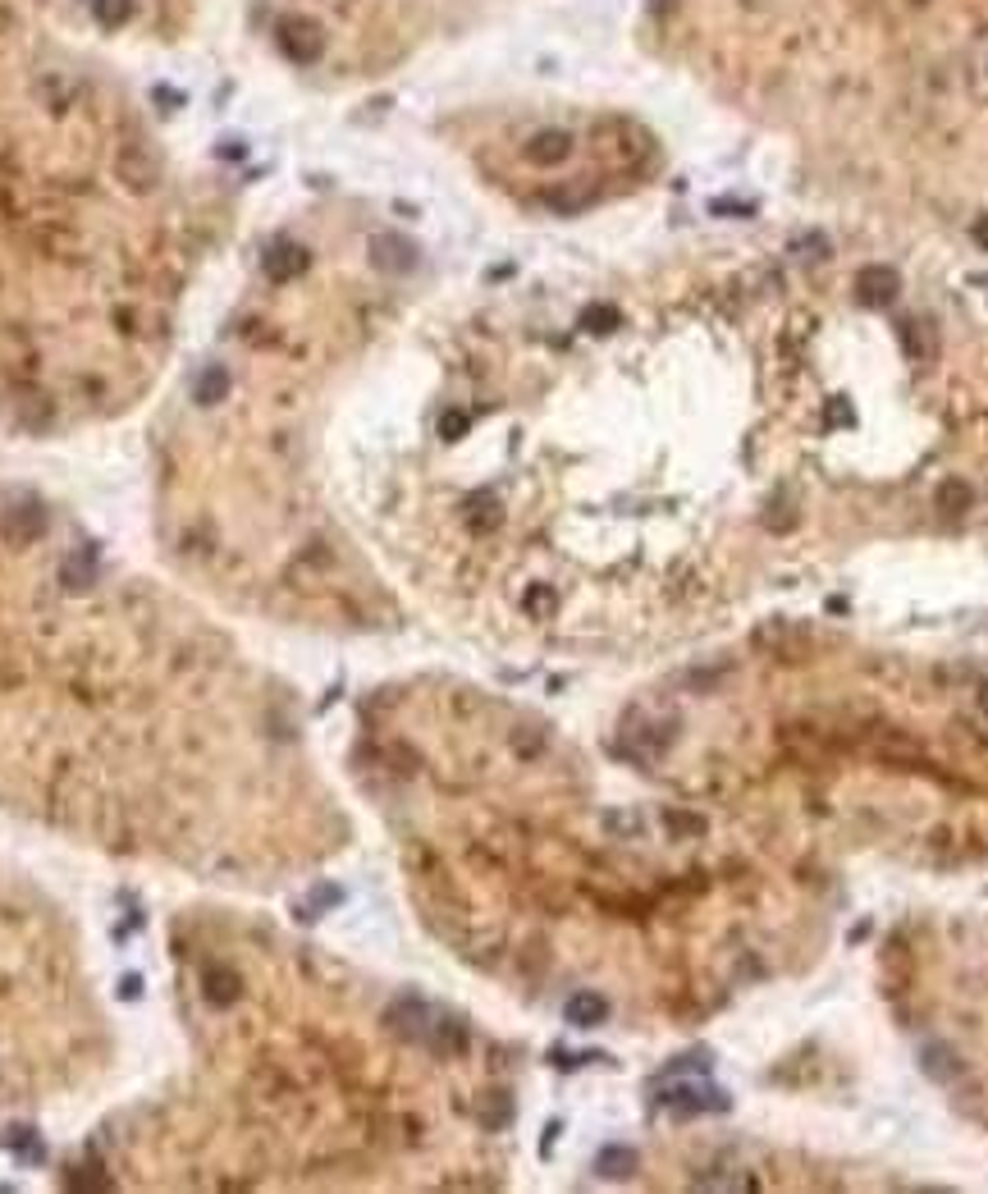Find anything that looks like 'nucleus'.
<instances>
[{"mask_svg":"<svg viewBox=\"0 0 988 1194\" xmlns=\"http://www.w3.org/2000/svg\"><path fill=\"white\" fill-rule=\"evenodd\" d=\"M321 248L298 229L262 243L202 353L151 426V531L170 577L220 613H348L334 540L302 508V412L321 334Z\"/></svg>","mask_w":988,"mask_h":1194,"instance_id":"4","label":"nucleus"},{"mask_svg":"<svg viewBox=\"0 0 988 1194\" xmlns=\"http://www.w3.org/2000/svg\"><path fill=\"white\" fill-rule=\"evenodd\" d=\"M756 645H760V651L783 655V659H801L805 655V636L796 628H788V622H765V628H756Z\"/></svg>","mask_w":988,"mask_h":1194,"instance_id":"8","label":"nucleus"},{"mask_svg":"<svg viewBox=\"0 0 988 1194\" xmlns=\"http://www.w3.org/2000/svg\"><path fill=\"white\" fill-rule=\"evenodd\" d=\"M901 294V279L893 266H861L855 271V298L865 307H888Z\"/></svg>","mask_w":988,"mask_h":1194,"instance_id":"7","label":"nucleus"},{"mask_svg":"<svg viewBox=\"0 0 988 1194\" xmlns=\"http://www.w3.org/2000/svg\"><path fill=\"white\" fill-rule=\"evenodd\" d=\"M975 243L988 252V220H979V225H975Z\"/></svg>","mask_w":988,"mask_h":1194,"instance_id":"13","label":"nucleus"},{"mask_svg":"<svg viewBox=\"0 0 988 1194\" xmlns=\"http://www.w3.org/2000/svg\"><path fill=\"white\" fill-rule=\"evenodd\" d=\"M970 500H975V495H970L966 481H943V485H939V508H943V513H966Z\"/></svg>","mask_w":988,"mask_h":1194,"instance_id":"11","label":"nucleus"},{"mask_svg":"<svg viewBox=\"0 0 988 1194\" xmlns=\"http://www.w3.org/2000/svg\"><path fill=\"white\" fill-rule=\"evenodd\" d=\"M924 1071H929L933 1080H952V1076L961 1071V1061L952 1057V1048H943V1044H929V1048H924Z\"/></svg>","mask_w":988,"mask_h":1194,"instance_id":"10","label":"nucleus"},{"mask_svg":"<svg viewBox=\"0 0 988 1194\" xmlns=\"http://www.w3.org/2000/svg\"><path fill=\"white\" fill-rule=\"evenodd\" d=\"M979 710H984V714H988V682H984V687H979Z\"/></svg>","mask_w":988,"mask_h":1194,"instance_id":"14","label":"nucleus"},{"mask_svg":"<svg viewBox=\"0 0 988 1194\" xmlns=\"http://www.w3.org/2000/svg\"><path fill=\"white\" fill-rule=\"evenodd\" d=\"M206 0H0V430L111 426L170 380L233 184L174 73Z\"/></svg>","mask_w":988,"mask_h":1194,"instance_id":"2","label":"nucleus"},{"mask_svg":"<svg viewBox=\"0 0 988 1194\" xmlns=\"http://www.w3.org/2000/svg\"><path fill=\"white\" fill-rule=\"evenodd\" d=\"M0 811L248 893L325 842L294 700L179 577L0 481Z\"/></svg>","mask_w":988,"mask_h":1194,"instance_id":"1","label":"nucleus"},{"mask_svg":"<svg viewBox=\"0 0 988 1194\" xmlns=\"http://www.w3.org/2000/svg\"><path fill=\"white\" fill-rule=\"evenodd\" d=\"M115 1057L83 933L56 897L0 870V1122L92 1094Z\"/></svg>","mask_w":988,"mask_h":1194,"instance_id":"5","label":"nucleus"},{"mask_svg":"<svg viewBox=\"0 0 988 1194\" xmlns=\"http://www.w3.org/2000/svg\"><path fill=\"white\" fill-rule=\"evenodd\" d=\"M517 156H522V165H531V170H554L572 156V134L567 128H536V134L522 138Z\"/></svg>","mask_w":988,"mask_h":1194,"instance_id":"6","label":"nucleus"},{"mask_svg":"<svg viewBox=\"0 0 988 1194\" xmlns=\"http://www.w3.org/2000/svg\"><path fill=\"white\" fill-rule=\"evenodd\" d=\"M174 1067L83 1145L73 1185L275 1190L367 1176L417 1153L430 1122L361 1094L357 1053L321 1007L330 971L225 893L165 925Z\"/></svg>","mask_w":988,"mask_h":1194,"instance_id":"3","label":"nucleus"},{"mask_svg":"<svg viewBox=\"0 0 988 1194\" xmlns=\"http://www.w3.org/2000/svg\"><path fill=\"white\" fill-rule=\"evenodd\" d=\"M632 1167H636V1153H632V1149H605V1153H600V1172H605V1176H628Z\"/></svg>","mask_w":988,"mask_h":1194,"instance_id":"12","label":"nucleus"},{"mask_svg":"<svg viewBox=\"0 0 988 1194\" xmlns=\"http://www.w3.org/2000/svg\"><path fill=\"white\" fill-rule=\"evenodd\" d=\"M901 344L911 353V361H929L933 357V334L920 321H901Z\"/></svg>","mask_w":988,"mask_h":1194,"instance_id":"9","label":"nucleus"}]
</instances>
